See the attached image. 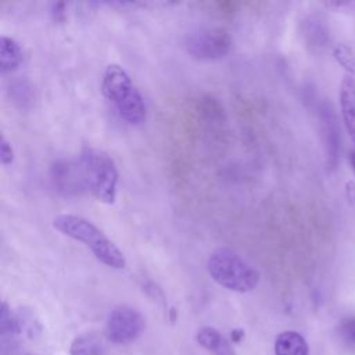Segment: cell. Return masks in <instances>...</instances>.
Segmentation results:
<instances>
[{
  "label": "cell",
  "mask_w": 355,
  "mask_h": 355,
  "mask_svg": "<svg viewBox=\"0 0 355 355\" xmlns=\"http://www.w3.org/2000/svg\"><path fill=\"white\" fill-rule=\"evenodd\" d=\"M209 276L219 286L234 293H250L259 284V270L230 248H216L207 261Z\"/></svg>",
  "instance_id": "obj_2"
},
{
  "label": "cell",
  "mask_w": 355,
  "mask_h": 355,
  "mask_svg": "<svg viewBox=\"0 0 355 355\" xmlns=\"http://www.w3.org/2000/svg\"><path fill=\"white\" fill-rule=\"evenodd\" d=\"M53 226L61 234L87 245L101 263L114 269H123L126 266V259L122 251L86 218L62 214L53 219Z\"/></svg>",
  "instance_id": "obj_1"
},
{
  "label": "cell",
  "mask_w": 355,
  "mask_h": 355,
  "mask_svg": "<svg viewBox=\"0 0 355 355\" xmlns=\"http://www.w3.org/2000/svg\"><path fill=\"white\" fill-rule=\"evenodd\" d=\"M340 110L345 129L355 143V79L349 75L340 86Z\"/></svg>",
  "instance_id": "obj_9"
},
{
  "label": "cell",
  "mask_w": 355,
  "mask_h": 355,
  "mask_svg": "<svg viewBox=\"0 0 355 355\" xmlns=\"http://www.w3.org/2000/svg\"><path fill=\"white\" fill-rule=\"evenodd\" d=\"M50 180L53 187L65 196L78 194L86 189L79 162H71L65 159L54 162L50 169Z\"/></svg>",
  "instance_id": "obj_8"
},
{
  "label": "cell",
  "mask_w": 355,
  "mask_h": 355,
  "mask_svg": "<svg viewBox=\"0 0 355 355\" xmlns=\"http://www.w3.org/2000/svg\"><path fill=\"white\" fill-rule=\"evenodd\" d=\"M316 110L324 144L326 165L329 169H334L340 161L341 154V133L338 119L333 105L329 101H320Z\"/></svg>",
  "instance_id": "obj_7"
},
{
  "label": "cell",
  "mask_w": 355,
  "mask_h": 355,
  "mask_svg": "<svg viewBox=\"0 0 355 355\" xmlns=\"http://www.w3.org/2000/svg\"><path fill=\"white\" fill-rule=\"evenodd\" d=\"M214 354L215 355H237L236 352H234V349L232 348V345H230V343L226 340V338H223V341L219 344V347L214 351Z\"/></svg>",
  "instance_id": "obj_17"
},
{
  "label": "cell",
  "mask_w": 355,
  "mask_h": 355,
  "mask_svg": "<svg viewBox=\"0 0 355 355\" xmlns=\"http://www.w3.org/2000/svg\"><path fill=\"white\" fill-rule=\"evenodd\" d=\"M22 50L19 44L8 36L0 37V69L1 72L15 71L22 62Z\"/></svg>",
  "instance_id": "obj_11"
},
{
  "label": "cell",
  "mask_w": 355,
  "mask_h": 355,
  "mask_svg": "<svg viewBox=\"0 0 355 355\" xmlns=\"http://www.w3.org/2000/svg\"><path fill=\"white\" fill-rule=\"evenodd\" d=\"M337 333L341 343L347 348L355 349V316H347L341 319V322L338 323Z\"/></svg>",
  "instance_id": "obj_14"
},
{
  "label": "cell",
  "mask_w": 355,
  "mask_h": 355,
  "mask_svg": "<svg viewBox=\"0 0 355 355\" xmlns=\"http://www.w3.org/2000/svg\"><path fill=\"white\" fill-rule=\"evenodd\" d=\"M223 336L215 329V327H209V326H204L201 329L197 330L196 333V341L205 349L208 351H215L219 344L223 341Z\"/></svg>",
  "instance_id": "obj_13"
},
{
  "label": "cell",
  "mask_w": 355,
  "mask_h": 355,
  "mask_svg": "<svg viewBox=\"0 0 355 355\" xmlns=\"http://www.w3.org/2000/svg\"><path fill=\"white\" fill-rule=\"evenodd\" d=\"M186 50L198 60L223 58L232 49L229 32L219 26H204L191 31L184 39Z\"/></svg>",
  "instance_id": "obj_5"
},
{
  "label": "cell",
  "mask_w": 355,
  "mask_h": 355,
  "mask_svg": "<svg viewBox=\"0 0 355 355\" xmlns=\"http://www.w3.org/2000/svg\"><path fill=\"white\" fill-rule=\"evenodd\" d=\"M336 57H337V60L345 67V68H348V69H354V65H355V61L352 60V57H351V54H349V50L345 47V54H343V51H341V49L338 50L337 49V51H336Z\"/></svg>",
  "instance_id": "obj_16"
},
{
  "label": "cell",
  "mask_w": 355,
  "mask_h": 355,
  "mask_svg": "<svg viewBox=\"0 0 355 355\" xmlns=\"http://www.w3.org/2000/svg\"><path fill=\"white\" fill-rule=\"evenodd\" d=\"M349 164H351V166H352V169L355 172V148L349 153Z\"/></svg>",
  "instance_id": "obj_18"
},
{
  "label": "cell",
  "mask_w": 355,
  "mask_h": 355,
  "mask_svg": "<svg viewBox=\"0 0 355 355\" xmlns=\"http://www.w3.org/2000/svg\"><path fill=\"white\" fill-rule=\"evenodd\" d=\"M101 90L116 107L121 118L129 125H140L146 121L147 108L144 98L129 73L121 65H107L101 80Z\"/></svg>",
  "instance_id": "obj_3"
},
{
  "label": "cell",
  "mask_w": 355,
  "mask_h": 355,
  "mask_svg": "<svg viewBox=\"0 0 355 355\" xmlns=\"http://www.w3.org/2000/svg\"><path fill=\"white\" fill-rule=\"evenodd\" d=\"M78 162L85 187L98 201L112 204L118 191V169L114 159L101 150L85 147Z\"/></svg>",
  "instance_id": "obj_4"
},
{
  "label": "cell",
  "mask_w": 355,
  "mask_h": 355,
  "mask_svg": "<svg viewBox=\"0 0 355 355\" xmlns=\"http://www.w3.org/2000/svg\"><path fill=\"white\" fill-rule=\"evenodd\" d=\"M14 159V151L11 144L7 141V139L1 135L0 139V161L3 165H10Z\"/></svg>",
  "instance_id": "obj_15"
},
{
  "label": "cell",
  "mask_w": 355,
  "mask_h": 355,
  "mask_svg": "<svg viewBox=\"0 0 355 355\" xmlns=\"http://www.w3.org/2000/svg\"><path fill=\"white\" fill-rule=\"evenodd\" d=\"M273 349L275 355H309L306 340L294 330H286L277 334Z\"/></svg>",
  "instance_id": "obj_10"
},
{
  "label": "cell",
  "mask_w": 355,
  "mask_h": 355,
  "mask_svg": "<svg viewBox=\"0 0 355 355\" xmlns=\"http://www.w3.org/2000/svg\"><path fill=\"white\" fill-rule=\"evenodd\" d=\"M71 355H101L98 341L90 334L76 336L69 345Z\"/></svg>",
  "instance_id": "obj_12"
},
{
  "label": "cell",
  "mask_w": 355,
  "mask_h": 355,
  "mask_svg": "<svg viewBox=\"0 0 355 355\" xmlns=\"http://www.w3.org/2000/svg\"><path fill=\"white\" fill-rule=\"evenodd\" d=\"M146 329L143 315L128 305L114 308L105 322V337L114 344H129L140 337Z\"/></svg>",
  "instance_id": "obj_6"
}]
</instances>
